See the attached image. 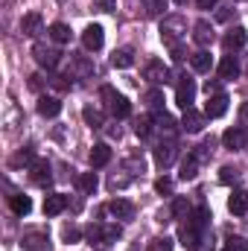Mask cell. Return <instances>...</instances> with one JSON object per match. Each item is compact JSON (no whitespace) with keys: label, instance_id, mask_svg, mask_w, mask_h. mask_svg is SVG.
Listing matches in <instances>:
<instances>
[{"label":"cell","instance_id":"30bf717a","mask_svg":"<svg viewBox=\"0 0 248 251\" xmlns=\"http://www.w3.org/2000/svg\"><path fill=\"white\" fill-rule=\"evenodd\" d=\"M29 178L38 184V187H47L50 181H53V173H50V164L41 158V161H32L29 164Z\"/></svg>","mask_w":248,"mask_h":251},{"label":"cell","instance_id":"5bb4252c","mask_svg":"<svg viewBox=\"0 0 248 251\" xmlns=\"http://www.w3.org/2000/svg\"><path fill=\"white\" fill-rule=\"evenodd\" d=\"M246 41H248V32L243 29V26H234V29L222 38V47H225L228 53H237V50H243V47H246Z\"/></svg>","mask_w":248,"mask_h":251},{"label":"cell","instance_id":"5b68a950","mask_svg":"<svg viewBox=\"0 0 248 251\" xmlns=\"http://www.w3.org/2000/svg\"><path fill=\"white\" fill-rule=\"evenodd\" d=\"M143 79L152 82V85H167L170 82V67L164 62H158V59H152V62H146V67H143Z\"/></svg>","mask_w":248,"mask_h":251},{"label":"cell","instance_id":"7402d4cb","mask_svg":"<svg viewBox=\"0 0 248 251\" xmlns=\"http://www.w3.org/2000/svg\"><path fill=\"white\" fill-rule=\"evenodd\" d=\"M59 111H62L59 97H41L38 100V114L41 117H59Z\"/></svg>","mask_w":248,"mask_h":251},{"label":"cell","instance_id":"7dc6e473","mask_svg":"<svg viewBox=\"0 0 248 251\" xmlns=\"http://www.w3.org/2000/svg\"><path fill=\"white\" fill-rule=\"evenodd\" d=\"M196 6H198V9H216L219 0H196Z\"/></svg>","mask_w":248,"mask_h":251},{"label":"cell","instance_id":"52a82bcc","mask_svg":"<svg viewBox=\"0 0 248 251\" xmlns=\"http://www.w3.org/2000/svg\"><path fill=\"white\" fill-rule=\"evenodd\" d=\"M82 44H85V50H91V53L102 50V44H105V32H102V26H99V24L85 26V32H82Z\"/></svg>","mask_w":248,"mask_h":251},{"label":"cell","instance_id":"7c38bea8","mask_svg":"<svg viewBox=\"0 0 248 251\" xmlns=\"http://www.w3.org/2000/svg\"><path fill=\"white\" fill-rule=\"evenodd\" d=\"M21 32H24L26 38H38V32H44V21H41V15H38V12L24 15V18H21Z\"/></svg>","mask_w":248,"mask_h":251},{"label":"cell","instance_id":"816d5d0a","mask_svg":"<svg viewBox=\"0 0 248 251\" xmlns=\"http://www.w3.org/2000/svg\"><path fill=\"white\" fill-rule=\"evenodd\" d=\"M240 117H243V123L248 126V102H246V105H243V108H240Z\"/></svg>","mask_w":248,"mask_h":251},{"label":"cell","instance_id":"f6af8a7d","mask_svg":"<svg viewBox=\"0 0 248 251\" xmlns=\"http://www.w3.org/2000/svg\"><path fill=\"white\" fill-rule=\"evenodd\" d=\"M94 6H97L99 12H114V9H117V0H94Z\"/></svg>","mask_w":248,"mask_h":251},{"label":"cell","instance_id":"836d02e7","mask_svg":"<svg viewBox=\"0 0 248 251\" xmlns=\"http://www.w3.org/2000/svg\"><path fill=\"white\" fill-rule=\"evenodd\" d=\"M173 216L175 219H187L190 216V201H187L184 196H175L173 199Z\"/></svg>","mask_w":248,"mask_h":251},{"label":"cell","instance_id":"d590c367","mask_svg":"<svg viewBox=\"0 0 248 251\" xmlns=\"http://www.w3.org/2000/svg\"><path fill=\"white\" fill-rule=\"evenodd\" d=\"M152 128H155V120L140 117V120L134 123V134H137V137H149V134H152Z\"/></svg>","mask_w":248,"mask_h":251},{"label":"cell","instance_id":"ab89813d","mask_svg":"<svg viewBox=\"0 0 248 251\" xmlns=\"http://www.w3.org/2000/svg\"><path fill=\"white\" fill-rule=\"evenodd\" d=\"M120 234H123V231H120L117 225H105V228H102V243H114V240H120Z\"/></svg>","mask_w":248,"mask_h":251},{"label":"cell","instance_id":"b9f144b4","mask_svg":"<svg viewBox=\"0 0 248 251\" xmlns=\"http://www.w3.org/2000/svg\"><path fill=\"white\" fill-rule=\"evenodd\" d=\"M155 193H161V196H173V181H170V178H158V181H155Z\"/></svg>","mask_w":248,"mask_h":251},{"label":"cell","instance_id":"44dd1931","mask_svg":"<svg viewBox=\"0 0 248 251\" xmlns=\"http://www.w3.org/2000/svg\"><path fill=\"white\" fill-rule=\"evenodd\" d=\"M181 246L190 249V251H196L198 246H201V231H198V228H193L190 222L181 228Z\"/></svg>","mask_w":248,"mask_h":251},{"label":"cell","instance_id":"4fadbf2b","mask_svg":"<svg viewBox=\"0 0 248 251\" xmlns=\"http://www.w3.org/2000/svg\"><path fill=\"white\" fill-rule=\"evenodd\" d=\"M228 97L225 94H213V97H207V105H204V117H210V120H216V117H222L225 111H228Z\"/></svg>","mask_w":248,"mask_h":251},{"label":"cell","instance_id":"e0dca14e","mask_svg":"<svg viewBox=\"0 0 248 251\" xmlns=\"http://www.w3.org/2000/svg\"><path fill=\"white\" fill-rule=\"evenodd\" d=\"M181 128L190 131V134H198L204 128V114H198L196 108H187L184 111V120H181Z\"/></svg>","mask_w":248,"mask_h":251},{"label":"cell","instance_id":"4316f807","mask_svg":"<svg viewBox=\"0 0 248 251\" xmlns=\"http://www.w3.org/2000/svg\"><path fill=\"white\" fill-rule=\"evenodd\" d=\"M111 64H114V67H120V70L131 67V64H134V50H131V47H120V50H114Z\"/></svg>","mask_w":248,"mask_h":251},{"label":"cell","instance_id":"cb8c5ba5","mask_svg":"<svg viewBox=\"0 0 248 251\" xmlns=\"http://www.w3.org/2000/svg\"><path fill=\"white\" fill-rule=\"evenodd\" d=\"M216 70H219V79H237V76H240V64H237V56H231V53H228V56L219 62V67H216Z\"/></svg>","mask_w":248,"mask_h":251},{"label":"cell","instance_id":"1f68e13d","mask_svg":"<svg viewBox=\"0 0 248 251\" xmlns=\"http://www.w3.org/2000/svg\"><path fill=\"white\" fill-rule=\"evenodd\" d=\"M207 222H210V210H207V207H198V210H193V213H190V225H193V228L204 231V228H207Z\"/></svg>","mask_w":248,"mask_h":251},{"label":"cell","instance_id":"f1b7e54d","mask_svg":"<svg viewBox=\"0 0 248 251\" xmlns=\"http://www.w3.org/2000/svg\"><path fill=\"white\" fill-rule=\"evenodd\" d=\"M99 187V178H97V173H82L79 176V190L85 193V196H94Z\"/></svg>","mask_w":248,"mask_h":251},{"label":"cell","instance_id":"9c48e42d","mask_svg":"<svg viewBox=\"0 0 248 251\" xmlns=\"http://www.w3.org/2000/svg\"><path fill=\"white\" fill-rule=\"evenodd\" d=\"M105 210H108L114 219H120V222H131V219H134V204H131L128 199H111Z\"/></svg>","mask_w":248,"mask_h":251},{"label":"cell","instance_id":"c3c4849f","mask_svg":"<svg viewBox=\"0 0 248 251\" xmlns=\"http://www.w3.org/2000/svg\"><path fill=\"white\" fill-rule=\"evenodd\" d=\"M216 21H231V6L219 9V12H216Z\"/></svg>","mask_w":248,"mask_h":251},{"label":"cell","instance_id":"7bdbcfd3","mask_svg":"<svg viewBox=\"0 0 248 251\" xmlns=\"http://www.w3.org/2000/svg\"><path fill=\"white\" fill-rule=\"evenodd\" d=\"M62 237H64V243H79L82 231H79V228H73V225H67V228L62 231Z\"/></svg>","mask_w":248,"mask_h":251},{"label":"cell","instance_id":"603a6c76","mask_svg":"<svg viewBox=\"0 0 248 251\" xmlns=\"http://www.w3.org/2000/svg\"><path fill=\"white\" fill-rule=\"evenodd\" d=\"M108 161H111V149H108V143H97V146L91 149V167L99 170V167H105Z\"/></svg>","mask_w":248,"mask_h":251},{"label":"cell","instance_id":"3957f363","mask_svg":"<svg viewBox=\"0 0 248 251\" xmlns=\"http://www.w3.org/2000/svg\"><path fill=\"white\" fill-rule=\"evenodd\" d=\"M178 158V146H175V140L173 137H167L164 143H158L155 146V164L161 167V170H167V167H173V161Z\"/></svg>","mask_w":248,"mask_h":251},{"label":"cell","instance_id":"d6a6232c","mask_svg":"<svg viewBox=\"0 0 248 251\" xmlns=\"http://www.w3.org/2000/svg\"><path fill=\"white\" fill-rule=\"evenodd\" d=\"M50 38H53L56 44H67V41H70V26H67V24H53V26H50Z\"/></svg>","mask_w":248,"mask_h":251},{"label":"cell","instance_id":"f5cc1de1","mask_svg":"<svg viewBox=\"0 0 248 251\" xmlns=\"http://www.w3.org/2000/svg\"><path fill=\"white\" fill-rule=\"evenodd\" d=\"M175 3H181V6H184V3H187V0H175Z\"/></svg>","mask_w":248,"mask_h":251},{"label":"cell","instance_id":"d6986e66","mask_svg":"<svg viewBox=\"0 0 248 251\" xmlns=\"http://www.w3.org/2000/svg\"><path fill=\"white\" fill-rule=\"evenodd\" d=\"M9 207H12L15 216H26L32 210V199L24 196V193H15V196H9Z\"/></svg>","mask_w":248,"mask_h":251},{"label":"cell","instance_id":"6da1fadb","mask_svg":"<svg viewBox=\"0 0 248 251\" xmlns=\"http://www.w3.org/2000/svg\"><path fill=\"white\" fill-rule=\"evenodd\" d=\"M184 35H187V21L181 18V15H167V18L161 21V38H164L167 47L181 44Z\"/></svg>","mask_w":248,"mask_h":251},{"label":"cell","instance_id":"4dcf8cb0","mask_svg":"<svg viewBox=\"0 0 248 251\" xmlns=\"http://www.w3.org/2000/svg\"><path fill=\"white\" fill-rule=\"evenodd\" d=\"M146 105L158 114V111H164V91H158V88H152V91H146Z\"/></svg>","mask_w":248,"mask_h":251},{"label":"cell","instance_id":"bcb514c9","mask_svg":"<svg viewBox=\"0 0 248 251\" xmlns=\"http://www.w3.org/2000/svg\"><path fill=\"white\" fill-rule=\"evenodd\" d=\"M29 88H32V91H41V88H44V76H38V73L29 76Z\"/></svg>","mask_w":248,"mask_h":251},{"label":"cell","instance_id":"2e32d148","mask_svg":"<svg viewBox=\"0 0 248 251\" xmlns=\"http://www.w3.org/2000/svg\"><path fill=\"white\" fill-rule=\"evenodd\" d=\"M193 41L204 50L207 44H213V26L207 24V21H198L196 26H193Z\"/></svg>","mask_w":248,"mask_h":251},{"label":"cell","instance_id":"8d00e7d4","mask_svg":"<svg viewBox=\"0 0 248 251\" xmlns=\"http://www.w3.org/2000/svg\"><path fill=\"white\" fill-rule=\"evenodd\" d=\"M143 167H146V164H143V158H140V155H131V158H125V173H128V176H137V173H143Z\"/></svg>","mask_w":248,"mask_h":251},{"label":"cell","instance_id":"9a60e30c","mask_svg":"<svg viewBox=\"0 0 248 251\" xmlns=\"http://www.w3.org/2000/svg\"><path fill=\"white\" fill-rule=\"evenodd\" d=\"M67 196L64 193H50L47 199H44V213L47 216H59V213H64V207H67Z\"/></svg>","mask_w":248,"mask_h":251},{"label":"cell","instance_id":"8992f818","mask_svg":"<svg viewBox=\"0 0 248 251\" xmlns=\"http://www.w3.org/2000/svg\"><path fill=\"white\" fill-rule=\"evenodd\" d=\"M193 100H196V82L190 76H181L178 88H175V102L187 111V108H193Z\"/></svg>","mask_w":248,"mask_h":251},{"label":"cell","instance_id":"f907efd6","mask_svg":"<svg viewBox=\"0 0 248 251\" xmlns=\"http://www.w3.org/2000/svg\"><path fill=\"white\" fill-rule=\"evenodd\" d=\"M204 91H207V97H213V94H222V91H219V82H207V85H204Z\"/></svg>","mask_w":248,"mask_h":251},{"label":"cell","instance_id":"8fae6325","mask_svg":"<svg viewBox=\"0 0 248 251\" xmlns=\"http://www.w3.org/2000/svg\"><path fill=\"white\" fill-rule=\"evenodd\" d=\"M222 143H225V149H231V152H237V149H246V143H248L246 128H240V126L228 128V131L222 134Z\"/></svg>","mask_w":248,"mask_h":251},{"label":"cell","instance_id":"e575fe53","mask_svg":"<svg viewBox=\"0 0 248 251\" xmlns=\"http://www.w3.org/2000/svg\"><path fill=\"white\" fill-rule=\"evenodd\" d=\"M143 3H146V15H152V18L164 15L167 6H170V0H143Z\"/></svg>","mask_w":248,"mask_h":251},{"label":"cell","instance_id":"ffe728a7","mask_svg":"<svg viewBox=\"0 0 248 251\" xmlns=\"http://www.w3.org/2000/svg\"><path fill=\"white\" fill-rule=\"evenodd\" d=\"M228 207L234 216H246L248 213V193L246 190H234V196L228 199Z\"/></svg>","mask_w":248,"mask_h":251},{"label":"cell","instance_id":"681fc988","mask_svg":"<svg viewBox=\"0 0 248 251\" xmlns=\"http://www.w3.org/2000/svg\"><path fill=\"white\" fill-rule=\"evenodd\" d=\"M170 50H173V59H175V62L184 59V47H181V44H175V47H170Z\"/></svg>","mask_w":248,"mask_h":251},{"label":"cell","instance_id":"277c9868","mask_svg":"<svg viewBox=\"0 0 248 251\" xmlns=\"http://www.w3.org/2000/svg\"><path fill=\"white\" fill-rule=\"evenodd\" d=\"M32 56H35V62L41 64V67H47V70H56L59 62H62V53L56 47H47V44H35Z\"/></svg>","mask_w":248,"mask_h":251},{"label":"cell","instance_id":"7a4b0ae2","mask_svg":"<svg viewBox=\"0 0 248 251\" xmlns=\"http://www.w3.org/2000/svg\"><path fill=\"white\" fill-rule=\"evenodd\" d=\"M99 97H102V100H108V108H111V114H114L117 120H123V117L131 114V102H128L125 97H120L111 85H102V88H99Z\"/></svg>","mask_w":248,"mask_h":251},{"label":"cell","instance_id":"d4e9b609","mask_svg":"<svg viewBox=\"0 0 248 251\" xmlns=\"http://www.w3.org/2000/svg\"><path fill=\"white\" fill-rule=\"evenodd\" d=\"M155 128H158L161 134L173 137V134H175V128H178V123H175V117H170L167 111H158V114H155Z\"/></svg>","mask_w":248,"mask_h":251},{"label":"cell","instance_id":"f546056e","mask_svg":"<svg viewBox=\"0 0 248 251\" xmlns=\"http://www.w3.org/2000/svg\"><path fill=\"white\" fill-rule=\"evenodd\" d=\"M88 73H94V64L88 62V59H70L67 76H88Z\"/></svg>","mask_w":248,"mask_h":251},{"label":"cell","instance_id":"f35d334b","mask_svg":"<svg viewBox=\"0 0 248 251\" xmlns=\"http://www.w3.org/2000/svg\"><path fill=\"white\" fill-rule=\"evenodd\" d=\"M12 164H15V167H21V164H32V146H24V149L15 155Z\"/></svg>","mask_w":248,"mask_h":251},{"label":"cell","instance_id":"ee69618b","mask_svg":"<svg viewBox=\"0 0 248 251\" xmlns=\"http://www.w3.org/2000/svg\"><path fill=\"white\" fill-rule=\"evenodd\" d=\"M85 237H88L91 243H99V240H102V228H99V225H88V228H85Z\"/></svg>","mask_w":248,"mask_h":251},{"label":"cell","instance_id":"ba28073f","mask_svg":"<svg viewBox=\"0 0 248 251\" xmlns=\"http://www.w3.org/2000/svg\"><path fill=\"white\" fill-rule=\"evenodd\" d=\"M198 149H201V146H198ZM204 155H207L204 149H201V152H190V155H187L184 164H181V173H178V176H181V181H193V178L198 176V167H201V158H204Z\"/></svg>","mask_w":248,"mask_h":251},{"label":"cell","instance_id":"60d3db41","mask_svg":"<svg viewBox=\"0 0 248 251\" xmlns=\"http://www.w3.org/2000/svg\"><path fill=\"white\" fill-rule=\"evenodd\" d=\"M240 178V173L234 170V167H222V173H219V181L222 184H231V181H237Z\"/></svg>","mask_w":248,"mask_h":251},{"label":"cell","instance_id":"484cf974","mask_svg":"<svg viewBox=\"0 0 248 251\" xmlns=\"http://www.w3.org/2000/svg\"><path fill=\"white\" fill-rule=\"evenodd\" d=\"M190 64H193V70H196V73H207V70L213 67V56H210L207 50H198V53H193V56H190Z\"/></svg>","mask_w":248,"mask_h":251},{"label":"cell","instance_id":"83f0119b","mask_svg":"<svg viewBox=\"0 0 248 251\" xmlns=\"http://www.w3.org/2000/svg\"><path fill=\"white\" fill-rule=\"evenodd\" d=\"M82 117H85V123L91 126V128H102V126H105L102 111H99V108H94V105H85V108H82Z\"/></svg>","mask_w":248,"mask_h":251},{"label":"cell","instance_id":"ac0fdd59","mask_svg":"<svg viewBox=\"0 0 248 251\" xmlns=\"http://www.w3.org/2000/svg\"><path fill=\"white\" fill-rule=\"evenodd\" d=\"M47 234L44 231H32V234H24V240H21V246L26 251H44L47 249Z\"/></svg>","mask_w":248,"mask_h":251},{"label":"cell","instance_id":"74e56055","mask_svg":"<svg viewBox=\"0 0 248 251\" xmlns=\"http://www.w3.org/2000/svg\"><path fill=\"white\" fill-rule=\"evenodd\" d=\"M222 251H248V240L246 237H228Z\"/></svg>","mask_w":248,"mask_h":251}]
</instances>
